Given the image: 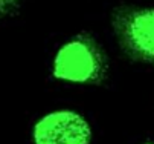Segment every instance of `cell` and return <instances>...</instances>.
<instances>
[{
	"label": "cell",
	"mask_w": 154,
	"mask_h": 144,
	"mask_svg": "<svg viewBox=\"0 0 154 144\" xmlns=\"http://www.w3.org/2000/svg\"><path fill=\"white\" fill-rule=\"evenodd\" d=\"M108 57L90 32H79L55 54L52 74L57 80L76 85L99 86L108 78Z\"/></svg>",
	"instance_id": "6da1fadb"
},
{
	"label": "cell",
	"mask_w": 154,
	"mask_h": 144,
	"mask_svg": "<svg viewBox=\"0 0 154 144\" xmlns=\"http://www.w3.org/2000/svg\"><path fill=\"white\" fill-rule=\"evenodd\" d=\"M112 29L121 51L130 60L154 66V6L115 8Z\"/></svg>",
	"instance_id": "7a4b0ae2"
},
{
	"label": "cell",
	"mask_w": 154,
	"mask_h": 144,
	"mask_svg": "<svg viewBox=\"0 0 154 144\" xmlns=\"http://www.w3.org/2000/svg\"><path fill=\"white\" fill-rule=\"evenodd\" d=\"M32 141L34 144H90L92 127L78 112L60 109L35 123Z\"/></svg>",
	"instance_id": "3957f363"
},
{
	"label": "cell",
	"mask_w": 154,
	"mask_h": 144,
	"mask_svg": "<svg viewBox=\"0 0 154 144\" xmlns=\"http://www.w3.org/2000/svg\"><path fill=\"white\" fill-rule=\"evenodd\" d=\"M23 0H0V22L14 14Z\"/></svg>",
	"instance_id": "277c9868"
}]
</instances>
